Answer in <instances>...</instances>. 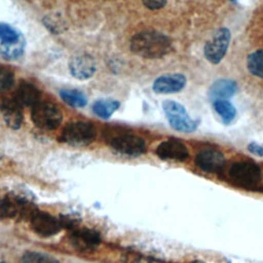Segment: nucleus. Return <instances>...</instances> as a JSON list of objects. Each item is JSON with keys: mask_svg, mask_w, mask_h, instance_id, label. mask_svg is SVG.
<instances>
[{"mask_svg": "<svg viewBox=\"0 0 263 263\" xmlns=\"http://www.w3.org/2000/svg\"><path fill=\"white\" fill-rule=\"evenodd\" d=\"M132 51L145 59H158L172 50V42L167 36L156 31H143L133 36Z\"/></svg>", "mask_w": 263, "mask_h": 263, "instance_id": "f257e3e1", "label": "nucleus"}, {"mask_svg": "<svg viewBox=\"0 0 263 263\" xmlns=\"http://www.w3.org/2000/svg\"><path fill=\"white\" fill-rule=\"evenodd\" d=\"M32 120L36 126L45 130H52L60 126L63 113L58 105L49 101H39L32 107Z\"/></svg>", "mask_w": 263, "mask_h": 263, "instance_id": "f03ea898", "label": "nucleus"}, {"mask_svg": "<svg viewBox=\"0 0 263 263\" xmlns=\"http://www.w3.org/2000/svg\"><path fill=\"white\" fill-rule=\"evenodd\" d=\"M97 138V129L87 121L69 122L62 130L60 140L72 146H85Z\"/></svg>", "mask_w": 263, "mask_h": 263, "instance_id": "7ed1b4c3", "label": "nucleus"}, {"mask_svg": "<svg viewBox=\"0 0 263 263\" xmlns=\"http://www.w3.org/2000/svg\"><path fill=\"white\" fill-rule=\"evenodd\" d=\"M162 109L170 125L174 129L183 133H192L197 128V120L190 118L185 107L180 103L165 100L162 102Z\"/></svg>", "mask_w": 263, "mask_h": 263, "instance_id": "20e7f679", "label": "nucleus"}, {"mask_svg": "<svg viewBox=\"0 0 263 263\" xmlns=\"http://www.w3.org/2000/svg\"><path fill=\"white\" fill-rule=\"evenodd\" d=\"M230 179L242 187H252L257 185L262 179L261 168L251 161L234 162L229 168Z\"/></svg>", "mask_w": 263, "mask_h": 263, "instance_id": "39448f33", "label": "nucleus"}, {"mask_svg": "<svg viewBox=\"0 0 263 263\" xmlns=\"http://www.w3.org/2000/svg\"><path fill=\"white\" fill-rule=\"evenodd\" d=\"M231 39V33L227 28L219 29L213 38L209 40L203 47L205 59L212 64H219L227 52Z\"/></svg>", "mask_w": 263, "mask_h": 263, "instance_id": "423d86ee", "label": "nucleus"}, {"mask_svg": "<svg viewBox=\"0 0 263 263\" xmlns=\"http://www.w3.org/2000/svg\"><path fill=\"white\" fill-rule=\"evenodd\" d=\"M110 146L116 152L123 155L139 156L146 151L145 140L133 134H120L110 140Z\"/></svg>", "mask_w": 263, "mask_h": 263, "instance_id": "0eeeda50", "label": "nucleus"}, {"mask_svg": "<svg viewBox=\"0 0 263 263\" xmlns=\"http://www.w3.org/2000/svg\"><path fill=\"white\" fill-rule=\"evenodd\" d=\"M69 239L72 246L80 252H92L101 243V235L97 230L79 225L70 230Z\"/></svg>", "mask_w": 263, "mask_h": 263, "instance_id": "6e6552de", "label": "nucleus"}, {"mask_svg": "<svg viewBox=\"0 0 263 263\" xmlns=\"http://www.w3.org/2000/svg\"><path fill=\"white\" fill-rule=\"evenodd\" d=\"M29 218L33 230L44 237L53 236L63 228L60 219H57L45 212L35 210Z\"/></svg>", "mask_w": 263, "mask_h": 263, "instance_id": "1a4fd4ad", "label": "nucleus"}, {"mask_svg": "<svg viewBox=\"0 0 263 263\" xmlns=\"http://www.w3.org/2000/svg\"><path fill=\"white\" fill-rule=\"evenodd\" d=\"M69 71L71 75L76 79H89L96 72V61L89 53H75L69 61Z\"/></svg>", "mask_w": 263, "mask_h": 263, "instance_id": "9d476101", "label": "nucleus"}, {"mask_svg": "<svg viewBox=\"0 0 263 263\" xmlns=\"http://www.w3.org/2000/svg\"><path fill=\"white\" fill-rule=\"evenodd\" d=\"M195 164L203 172L217 174L223 171L226 164V159L223 153L218 150L204 149L195 156Z\"/></svg>", "mask_w": 263, "mask_h": 263, "instance_id": "9b49d317", "label": "nucleus"}, {"mask_svg": "<svg viewBox=\"0 0 263 263\" xmlns=\"http://www.w3.org/2000/svg\"><path fill=\"white\" fill-rule=\"evenodd\" d=\"M33 211L30 201L25 198L0 195V219L13 218L20 213H28L30 215Z\"/></svg>", "mask_w": 263, "mask_h": 263, "instance_id": "f8f14e48", "label": "nucleus"}, {"mask_svg": "<svg viewBox=\"0 0 263 263\" xmlns=\"http://www.w3.org/2000/svg\"><path fill=\"white\" fill-rule=\"evenodd\" d=\"M156 154L161 159L177 161H184L189 156L186 145L177 139L161 142L156 148Z\"/></svg>", "mask_w": 263, "mask_h": 263, "instance_id": "ddd939ff", "label": "nucleus"}, {"mask_svg": "<svg viewBox=\"0 0 263 263\" xmlns=\"http://www.w3.org/2000/svg\"><path fill=\"white\" fill-rule=\"evenodd\" d=\"M187 83L184 74L173 73L161 75L153 82L152 88L156 93H175L181 91Z\"/></svg>", "mask_w": 263, "mask_h": 263, "instance_id": "4468645a", "label": "nucleus"}, {"mask_svg": "<svg viewBox=\"0 0 263 263\" xmlns=\"http://www.w3.org/2000/svg\"><path fill=\"white\" fill-rule=\"evenodd\" d=\"M0 111L6 124L17 129L23 123V111L21 104L14 97H5L0 101Z\"/></svg>", "mask_w": 263, "mask_h": 263, "instance_id": "2eb2a0df", "label": "nucleus"}, {"mask_svg": "<svg viewBox=\"0 0 263 263\" xmlns=\"http://www.w3.org/2000/svg\"><path fill=\"white\" fill-rule=\"evenodd\" d=\"M237 90V84L233 80L218 79L209 88V98L215 102L218 100H226L232 97Z\"/></svg>", "mask_w": 263, "mask_h": 263, "instance_id": "dca6fc26", "label": "nucleus"}, {"mask_svg": "<svg viewBox=\"0 0 263 263\" xmlns=\"http://www.w3.org/2000/svg\"><path fill=\"white\" fill-rule=\"evenodd\" d=\"M14 99L21 104V106L33 107L40 101V91L39 89L29 82H23L18 85L15 90Z\"/></svg>", "mask_w": 263, "mask_h": 263, "instance_id": "f3484780", "label": "nucleus"}, {"mask_svg": "<svg viewBox=\"0 0 263 263\" xmlns=\"http://www.w3.org/2000/svg\"><path fill=\"white\" fill-rule=\"evenodd\" d=\"M25 38L23 35L11 42H1L0 43V54L3 59L7 61H14L21 58L25 51Z\"/></svg>", "mask_w": 263, "mask_h": 263, "instance_id": "a211bd4d", "label": "nucleus"}, {"mask_svg": "<svg viewBox=\"0 0 263 263\" xmlns=\"http://www.w3.org/2000/svg\"><path fill=\"white\" fill-rule=\"evenodd\" d=\"M120 107V103L113 99L98 100L92 105V112L100 118H110Z\"/></svg>", "mask_w": 263, "mask_h": 263, "instance_id": "6ab92c4d", "label": "nucleus"}, {"mask_svg": "<svg viewBox=\"0 0 263 263\" xmlns=\"http://www.w3.org/2000/svg\"><path fill=\"white\" fill-rule=\"evenodd\" d=\"M60 96L66 104L74 108H82L87 104L86 96L78 89L64 88V89H61Z\"/></svg>", "mask_w": 263, "mask_h": 263, "instance_id": "aec40b11", "label": "nucleus"}, {"mask_svg": "<svg viewBox=\"0 0 263 263\" xmlns=\"http://www.w3.org/2000/svg\"><path fill=\"white\" fill-rule=\"evenodd\" d=\"M214 109L217 112V114L221 117L224 123L228 124L232 122V120L235 118L236 110L233 107V105L228 102L227 100H218L213 103Z\"/></svg>", "mask_w": 263, "mask_h": 263, "instance_id": "412c9836", "label": "nucleus"}, {"mask_svg": "<svg viewBox=\"0 0 263 263\" xmlns=\"http://www.w3.org/2000/svg\"><path fill=\"white\" fill-rule=\"evenodd\" d=\"M248 70L259 78H263V49L251 52L247 59Z\"/></svg>", "mask_w": 263, "mask_h": 263, "instance_id": "4be33fe9", "label": "nucleus"}, {"mask_svg": "<svg viewBox=\"0 0 263 263\" xmlns=\"http://www.w3.org/2000/svg\"><path fill=\"white\" fill-rule=\"evenodd\" d=\"M21 263H60L54 257L40 252H26L22 256Z\"/></svg>", "mask_w": 263, "mask_h": 263, "instance_id": "5701e85b", "label": "nucleus"}, {"mask_svg": "<svg viewBox=\"0 0 263 263\" xmlns=\"http://www.w3.org/2000/svg\"><path fill=\"white\" fill-rule=\"evenodd\" d=\"M22 34L12 26L0 23V41L1 42H11L18 39Z\"/></svg>", "mask_w": 263, "mask_h": 263, "instance_id": "b1692460", "label": "nucleus"}, {"mask_svg": "<svg viewBox=\"0 0 263 263\" xmlns=\"http://www.w3.org/2000/svg\"><path fill=\"white\" fill-rule=\"evenodd\" d=\"M14 82L13 73L5 68H0V91L9 89Z\"/></svg>", "mask_w": 263, "mask_h": 263, "instance_id": "393cba45", "label": "nucleus"}, {"mask_svg": "<svg viewBox=\"0 0 263 263\" xmlns=\"http://www.w3.org/2000/svg\"><path fill=\"white\" fill-rule=\"evenodd\" d=\"M44 26H46L51 32L54 33H61L63 32V26L61 21H58L55 16H46L44 17Z\"/></svg>", "mask_w": 263, "mask_h": 263, "instance_id": "a878e982", "label": "nucleus"}, {"mask_svg": "<svg viewBox=\"0 0 263 263\" xmlns=\"http://www.w3.org/2000/svg\"><path fill=\"white\" fill-rule=\"evenodd\" d=\"M143 4L145 7H147L148 9H151V10H156V9H160L162 8L167 0H142Z\"/></svg>", "mask_w": 263, "mask_h": 263, "instance_id": "bb28decb", "label": "nucleus"}, {"mask_svg": "<svg viewBox=\"0 0 263 263\" xmlns=\"http://www.w3.org/2000/svg\"><path fill=\"white\" fill-rule=\"evenodd\" d=\"M124 263H160L159 261L148 258V257H143V256H134L129 259H127Z\"/></svg>", "mask_w": 263, "mask_h": 263, "instance_id": "cd10ccee", "label": "nucleus"}, {"mask_svg": "<svg viewBox=\"0 0 263 263\" xmlns=\"http://www.w3.org/2000/svg\"><path fill=\"white\" fill-rule=\"evenodd\" d=\"M248 150L252 153V154H255L257 156H260V157H263V146L259 145L258 143H255V142H252L248 145Z\"/></svg>", "mask_w": 263, "mask_h": 263, "instance_id": "c85d7f7f", "label": "nucleus"}, {"mask_svg": "<svg viewBox=\"0 0 263 263\" xmlns=\"http://www.w3.org/2000/svg\"><path fill=\"white\" fill-rule=\"evenodd\" d=\"M191 263H202V262H191Z\"/></svg>", "mask_w": 263, "mask_h": 263, "instance_id": "c756f323", "label": "nucleus"}, {"mask_svg": "<svg viewBox=\"0 0 263 263\" xmlns=\"http://www.w3.org/2000/svg\"><path fill=\"white\" fill-rule=\"evenodd\" d=\"M230 1H232V2H235V1H236V0H230Z\"/></svg>", "mask_w": 263, "mask_h": 263, "instance_id": "7c9ffc66", "label": "nucleus"}]
</instances>
